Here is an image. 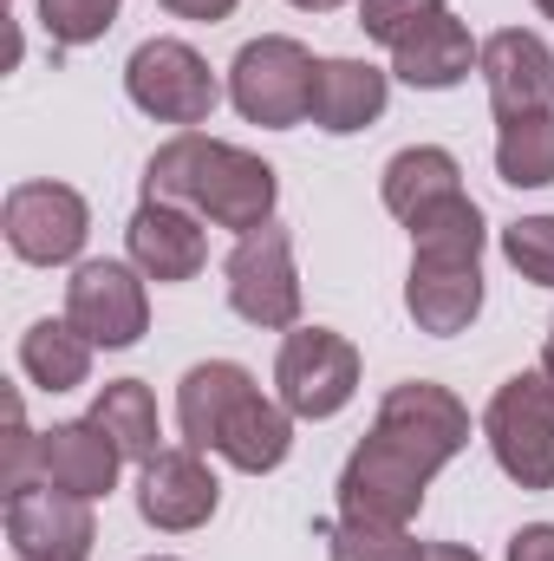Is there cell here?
Returning <instances> with one entry per match:
<instances>
[{
    "label": "cell",
    "instance_id": "cell-19",
    "mask_svg": "<svg viewBox=\"0 0 554 561\" xmlns=\"http://www.w3.org/2000/svg\"><path fill=\"white\" fill-rule=\"evenodd\" d=\"M379 196H385V209H392L399 222H412V216H424L430 203L463 196V170H457L450 150H437V144H412V150H399V157L385 163Z\"/></svg>",
    "mask_w": 554,
    "mask_h": 561
},
{
    "label": "cell",
    "instance_id": "cell-14",
    "mask_svg": "<svg viewBox=\"0 0 554 561\" xmlns=\"http://www.w3.org/2000/svg\"><path fill=\"white\" fill-rule=\"evenodd\" d=\"M476 72L489 85L496 118H522V112H549L554 105V53L542 46V33H522V26L489 33Z\"/></svg>",
    "mask_w": 554,
    "mask_h": 561
},
{
    "label": "cell",
    "instance_id": "cell-18",
    "mask_svg": "<svg viewBox=\"0 0 554 561\" xmlns=\"http://www.w3.org/2000/svg\"><path fill=\"white\" fill-rule=\"evenodd\" d=\"M483 53H476V39H470V26L443 7L430 26H417L412 39L392 53V72L417 85V92H450V85H463L470 79V66H476Z\"/></svg>",
    "mask_w": 554,
    "mask_h": 561
},
{
    "label": "cell",
    "instance_id": "cell-27",
    "mask_svg": "<svg viewBox=\"0 0 554 561\" xmlns=\"http://www.w3.org/2000/svg\"><path fill=\"white\" fill-rule=\"evenodd\" d=\"M443 13V0H359V26H366V39H379V46H405L417 26H430Z\"/></svg>",
    "mask_w": 554,
    "mask_h": 561
},
{
    "label": "cell",
    "instance_id": "cell-16",
    "mask_svg": "<svg viewBox=\"0 0 554 561\" xmlns=\"http://www.w3.org/2000/svg\"><path fill=\"white\" fill-rule=\"evenodd\" d=\"M125 242H131V268H138L143 280H196L203 262H209L203 216H189L183 203H157V196L138 203Z\"/></svg>",
    "mask_w": 554,
    "mask_h": 561
},
{
    "label": "cell",
    "instance_id": "cell-13",
    "mask_svg": "<svg viewBox=\"0 0 554 561\" xmlns=\"http://www.w3.org/2000/svg\"><path fill=\"white\" fill-rule=\"evenodd\" d=\"M216 503H222V483L209 477V463H203V450H157L150 463H143L138 477V516L150 529H163V536H189V529H203L209 516H216Z\"/></svg>",
    "mask_w": 554,
    "mask_h": 561
},
{
    "label": "cell",
    "instance_id": "cell-20",
    "mask_svg": "<svg viewBox=\"0 0 554 561\" xmlns=\"http://www.w3.org/2000/svg\"><path fill=\"white\" fill-rule=\"evenodd\" d=\"M20 366L39 392H79L92 379V340L72 333V320H39L20 340Z\"/></svg>",
    "mask_w": 554,
    "mask_h": 561
},
{
    "label": "cell",
    "instance_id": "cell-35",
    "mask_svg": "<svg viewBox=\"0 0 554 561\" xmlns=\"http://www.w3.org/2000/svg\"><path fill=\"white\" fill-rule=\"evenodd\" d=\"M150 561H170V556H150Z\"/></svg>",
    "mask_w": 554,
    "mask_h": 561
},
{
    "label": "cell",
    "instance_id": "cell-7",
    "mask_svg": "<svg viewBox=\"0 0 554 561\" xmlns=\"http://www.w3.org/2000/svg\"><path fill=\"white\" fill-rule=\"evenodd\" d=\"M125 92L157 125H209V112L222 99L209 59L183 39H143L131 53V66H125Z\"/></svg>",
    "mask_w": 554,
    "mask_h": 561
},
{
    "label": "cell",
    "instance_id": "cell-15",
    "mask_svg": "<svg viewBox=\"0 0 554 561\" xmlns=\"http://www.w3.org/2000/svg\"><path fill=\"white\" fill-rule=\"evenodd\" d=\"M118 463H125V450L99 419H72V424L39 431V483H53L66 496H85V503L112 496Z\"/></svg>",
    "mask_w": 554,
    "mask_h": 561
},
{
    "label": "cell",
    "instance_id": "cell-1",
    "mask_svg": "<svg viewBox=\"0 0 554 561\" xmlns=\"http://www.w3.org/2000/svg\"><path fill=\"white\" fill-rule=\"evenodd\" d=\"M463 444H470V412L457 392H443L430 379L392 386L379 419H372V437L339 470V516L379 523V529H412L430 477Z\"/></svg>",
    "mask_w": 554,
    "mask_h": 561
},
{
    "label": "cell",
    "instance_id": "cell-33",
    "mask_svg": "<svg viewBox=\"0 0 554 561\" xmlns=\"http://www.w3.org/2000/svg\"><path fill=\"white\" fill-rule=\"evenodd\" d=\"M542 373H549V386H554V333H549V346H542Z\"/></svg>",
    "mask_w": 554,
    "mask_h": 561
},
{
    "label": "cell",
    "instance_id": "cell-31",
    "mask_svg": "<svg viewBox=\"0 0 554 561\" xmlns=\"http://www.w3.org/2000/svg\"><path fill=\"white\" fill-rule=\"evenodd\" d=\"M417 561H483V556L463 549V542H417Z\"/></svg>",
    "mask_w": 554,
    "mask_h": 561
},
{
    "label": "cell",
    "instance_id": "cell-29",
    "mask_svg": "<svg viewBox=\"0 0 554 561\" xmlns=\"http://www.w3.org/2000/svg\"><path fill=\"white\" fill-rule=\"evenodd\" d=\"M509 561H554V523H529L509 536Z\"/></svg>",
    "mask_w": 554,
    "mask_h": 561
},
{
    "label": "cell",
    "instance_id": "cell-8",
    "mask_svg": "<svg viewBox=\"0 0 554 561\" xmlns=\"http://www.w3.org/2000/svg\"><path fill=\"white\" fill-rule=\"evenodd\" d=\"M0 229H7V249L33 268H59L85 249L92 236V209L72 183H13L7 190V209H0Z\"/></svg>",
    "mask_w": 554,
    "mask_h": 561
},
{
    "label": "cell",
    "instance_id": "cell-3",
    "mask_svg": "<svg viewBox=\"0 0 554 561\" xmlns=\"http://www.w3.org/2000/svg\"><path fill=\"white\" fill-rule=\"evenodd\" d=\"M143 196L183 203V209H196L203 222L249 236V229L275 222L280 183L262 157H249V150H235V144H216V138H203V131H176V138L150 157Z\"/></svg>",
    "mask_w": 554,
    "mask_h": 561
},
{
    "label": "cell",
    "instance_id": "cell-11",
    "mask_svg": "<svg viewBox=\"0 0 554 561\" xmlns=\"http://www.w3.org/2000/svg\"><path fill=\"white\" fill-rule=\"evenodd\" d=\"M405 313L417 333H463L483 313V255L476 249H412V280H405Z\"/></svg>",
    "mask_w": 554,
    "mask_h": 561
},
{
    "label": "cell",
    "instance_id": "cell-25",
    "mask_svg": "<svg viewBox=\"0 0 554 561\" xmlns=\"http://www.w3.org/2000/svg\"><path fill=\"white\" fill-rule=\"evenodd\" d=\"M118 20V0H39V26L53 33V46H92L105 39Z\"/></svg>",
    "mask_w": 554,
    "mask_h": 561
},
{
    "label": "cell",
    "instance_id": "cell-5",
    "mask_svg": "<svg viewBox=\"0 0 554 561\" xmlns=\"http://www.w3.org/2000/svg\"><path fill=\"white\" fill-rule=\"evenodd\" d=\"M229 99H235V112L249 125L293 131L307 118V105H313V59H307V46L287 39V33L249 39L235 53V66H229Z\"/></svg>",
    "mask_w": 554,
    "mask_h": 561
},
{
    "label": "cell",
    "instance_id": "cell-2",
    "mask_svg": "<svg viewBox=\"0 0 554 561\" xmlns=\"http://www.w3.org/2000/svg\"><path fill=\"white\" fill-rule=\"evenodd\" d=\"M176 424L189 450H216L249 477H268L293 450V412L255 386L249 366L235 359H203L176 386Z\"/></svg>",
    "mask_w": 554,
    "mask_h": 561
},
{
    "label": "cell",
    "instance_id": "cell-22",
    "mask_svg": "<svg viewBox=\"0 0 554 561\" xmlns=\"http://www.w3.org/2000/svg\"><path fill=\"white\" fill-rule=\"evenodd\" d=\"M92 419L118 437V450H125V457H138V463L157 457V437H163V431H157V399H150V386H143V379H112V386L99 392Z\"/></svg>",
    "mask_w": 554,
    "mask_h": 561
},
{
    "label": "cell",
    "instance_id": "cell-24",
    "mask_svg": "<svg viewBox=\"0 0 554 561\" xmlns=\"http://www.w3.org/2000/svg\"><path fill=\"white\" fill-rule=\"evenodd\" d=\"M320 542L333 561H417V542L405 529H379V523H353V516L326 523Z\"/></svg>",
    "mask_w": 554,
    "mask_h": 561
},
{
    "label": "cell",
    "instance_id": "cell-9",
    "mask_svg": "<svg viewBox=\"0 0 554 561\" xmlns=\"http://www.w3.org/2000/svg\"><path fill=\"white\" fill-rule=\"evenodd\" d=\"M229 275V307L249 320V327H293L300 320V275H293V242L280 222H262L235 242V255L222 262Z\"/></svg>",
    "mask_w": 554,
    "mask_h": 561
},
{
    "label": "cell",
    "instance_id": "cell-10",
    "mask_svg": "<svg viewBox=\"0 0 554 561\" xmlns=\"http://www.w3.org/2000/svg\"><path fill=\"white\" fill-rule=\"evenodd\" d=\"M66 320H72V333H85L105 353L138 346L143 327H150L143 275L131 262H79L72 280H66Z\"/></svg>",
    "mask_w": 554,
    "mask_h": 561
},
{
    "label": "cell",
    "instance_id": "cell-34",
    "mask_svg": "<svg viewBox=\"0 0 554 561\" xmlns=\"http://www.w3.org/2000/svg\"><path fill=\"white\" fill-rule=\"evenodd\" d=\"M535 7H542V13H549V20H554V0H535Z\"/></svg>",
    "mask_w": 554,
    "mask_h": 561
},
{
    "label": "cell",
    "instance_id": "cell-17",
    "mask_svg": "<svg viewBox=\"0 0 554 561\" xmlns=\"http://www.w3.org/2000/svg\"><path fill=\"white\" fill-rule=\"evenodd\" d=\"M385 99H392V79L379 66H366V59H313V105H307V118L320 131L353 138V131L379 125Z\"/></svg>",
    "mask_w": 554,
    "mask_h": 561
},
{
    "label": "cell",
    "instance_id": "cell-6",
    "mask_svg": "<svg viewBox=\"0 0 554 561\" xmlns=\"http://www.w3.org/2000/svg\"><path fill=\"white\" fill-rule=\"evenodd\" d=\"M275 386H280V405L293 419L320 424V419H339L359 392V346L333 327H293L280 340V359H275Z\"/></svg>",
    "mask_w": 554,
    "mask_h": 561
},
{
    "label": "cell",
    "instance_id": "cell-30",
    "mask_svg": "<svg viewBox=\"0 0 554 561\" xmlns=\"http://www.w3.org/2000/svg\"><path fill=\"white\" fill-rule=\"evenodd\" d=\"M157 7L176 13V20H203V26H216V20L235 13V0H157Z\"/></svg>",
    "mask_w": 554,
    "mask_h": 561
},
{
    "label": "cell",
    "instance_id": "cell-12",
    "mask_svg": "<svg viewBox=\"0 0 554 561\" xmlns=\"http://www.w3.org/2000/svg\"><path fill=\"white\" fill-rule=\"evenodd\" d=\"M7 542L20 561H85L99 542V523H92L85 496L33 483V490L7 496Z\"/></svg>",
    "mask_w": 554,
    "mask_h": 561
},
{
    "label": "cell",
    "instance_id": "cell-28",
    "mask_svg": "<svg viewBox=\"0 0 554 561\" xmlns=\"http://www.w3.org/2000/svg\"><path fill=\"white\" fill-rule=\"evenodd\" d=\"M33 470H39V437L26 431L20 392H7V444H0V490H7V496L33 490Z\"/></svg>",
    "mask_w": 554,
    "mask_h": 561
},
{
    "label": "cell",
    "instance_id": "cell-23",
    "mask_svg": "<svg viewBox=\"0 0 554 561\" xmlns=\"http://www.w3.org/2000/svg\"><path fill=\"white\" fill-rule=\"evenodd\" d=\"M405 229H412V249H476V255H483V209H476L470 196L430 203V209L412 216Z\"/></svg>",
    "mask_w": 554,
    "mask_h": 561
},
{
    "label": "cell",
    "instance_id": "cell-26",
    "mask_svg": "<svg viewBox=\"0 0 554 561\" xmlns=\"http://www.w3.org/2000/svg\"><path fill=\"white\" fill-rule=\"evenodd\" d=\"M503 255L509 268L535 287H554V216H522L503 229Z\"/></svg>",
    "mask_w": 554,
    "mask_h": 561
},
{
    "label": "cell",
    "instance_id": "cell-4",
    "mask_svg": "<svg viewBox=\"0 0 554 561\" xmlns=\"http://www.w3.org/2000/svg\"><path fill=\"white\" fill-rule=\"evenodd\" d=\"M483 437L503 463L509 483L522 490H554V386L549 373H516L496 386L489 412H483Z\"/></svg>",
    "mask_w": 554,
    "mask_h": 561
},
{
    "label": "cell",
    "instance_id": "cell-21",
    "mask_svg": "<svg viewBox=\"0 0 554 561\" xmlns=\"http://www.w3.org/2000/svg\"><path fill=\"white\" fill-rule=\"evenodd\" d=\"M496 176H503L509 190H549L554 183V105L549 112L503 118V138H496Z\"/></svg>",
    "mask_w": 554,
    "mask_h": 561
},
{
    "label": "cell",
    "instance_id": "cell-32",
    "mask_svg": "<svg viewBox=\"0 0 554 561\" xmlns=\"http://www.w3.org/2000/svg\"><path fill=\"white\" fill-rule=\"evenodd\" d=\"M287 7H300V13H333V7H346V0H287Z\"/></svg>",
    "mask_w": 554,
    "mask_h": 561
}]
</instances>
